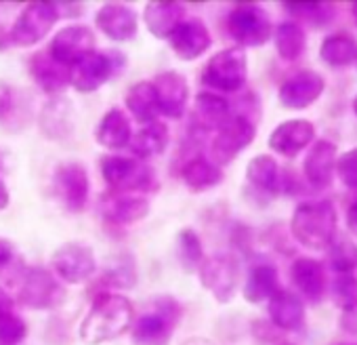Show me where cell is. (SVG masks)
Here are the masks:
<instances>
[{"label": "cell", "mask_w": 357, "mask_h": 345, "mask_svg": "<svg viewBox=\"0 0 357 345\" xmlns=\"http://www.w3.org/2000/svg\"><path fill=\"white\" fill-rule=\"evenodd\" d=\"M336 209L330 200H309L294 209L290 230L305 249L324 251L336 238Z\"/></svg>", "instance_id": "7a4b0ae2"}, {"label": "cell", "mask_w": 357, "mask_h": 345, "mask_svg": "<svg viewBox=\"0 0 357 345\" xmlns=\"http://www.w3.org/2000/svg\"><path fill=\"white\" fill-rule=\"evenodd\" d=\"M313 139H315L313 122H309L305 118H294V120H286L273 129V133L269 135V147L280 156L294 158L307 145H311Z\"/></svg>", "instance_id": "ac0fdd59"}, {"label": "cell", "mask_w": 357, "mask_h": 345, "mask_svg": "<svg viewBox=\"0 0 357 345\" xmlns=\"http://www.w3.org/2000/svg\"><path fill=\"white\" fill-rule=\"evenodd\" d=\"M269 318L280 330H301L305 326L303 299L292 291L278 288V293L269 299Z\"/></svg>", "instance_id": "7402d4cb"}, {"label": "cell", "mask_w": 357, "mask_h": 345, "mask_svg": "<svg viewBox=\"0 0 357 345\" xmlns=\"http://www.w3.org/2000/svg\"><path fill=\"white\" fill-rule=\"evenodd\" d=\"M66 301V288L45 267H28L20 282V303L32 309H53Z\"/></svg>", "instance_id": "52a82bcc"}, {"label": "cell", "mask_w": 357, "mask_h": 345, "mask_svg": "<svg viewBox=\"0 0 357 345\" xmlns=\"http://www.w3.org/2000/svg\"><path fill=\"white\" fill-rule=\"evenodd\" d=\"M7 207H9V190L3 182H0V211H5Z\"/></svg>", "instance_id": "7dc6e473"}, {"label": "cell", "mask_w": 357, "mask_h": 345, "mask_svg": "<svg viewBox=\"0 0 357 345\" xmlns=\"http://www.w3.org/2000/svg\"><path fill=\"white\" fill-rule=\"evenodd\" d=\"M248 61L242 47H229L213 55L202 72V82L221 93H236L246 85Z\"/></svg>", "instance_id": "277c9868"}, {"label": "cell", "mask_w": 357, "mask_h": 345, "mask_svg": "<svg viewBox=\"0 0 357 345\" xmlns=\"http://www.w3.org/2000/svg\"><path fill=\"white\" fill-rule=\"evenodd\" d=\"M59 13L55 3H30L11 28V43L17 47H34L57 24Z\"/></svg>", "instance_id": "30bf717a"}, {"label": "cell", "mask_w": 357, "mask_h": 345, "mask_svg": "<svg viewBox=\"0 0 357 345\" xmlns=\"http://www.w3.org/2000/svg\"><path fill=\"white\" fill-rule=\"evenodd\" d=\"M246 179L252 190L265 196H278L282 192V170L273 156L259 154L248 162Z\"/></svg>", "instance_id": "603a6c76"}, {"label": "cell", "mask_w": 357, "mask_h": 345, "mask_svg": "<svg viewBox=\"0 0 357 345\" xmlns=\"http://www.w3.org/2000/svg\"><path fill=\"white\" fill-rule=\"evenodd\" d=\"M126 108L139 122H145V124L155 122V116L160 112H158V103H155L153 85L147 80L132 85L126 93Z\"/></svg>", "instance_id": "e575fe53"}, {"label": "cell", "mask_w": 357, "mask_h": 345, "mask_svg": "<svg viewBox=\"0 0 357 345\" xmlns=\"http://www.w3.org/2000/svg\"><path fill=\"white\" fill-rule=\"evenodd\" d=\"M319 57L324 64H328L332 68L351 66L353 61H357V41L347 32L330 34L328 38L321 41Z\"/></svg>", "instance_id": "4dcf8cb0"}, {"label": "cell", "mask_w": 357, "mask_h": 345, "mask_svg": "<svg viewBox=\"0 0 357 345\" xmlns=\"http://www.w3.org/2000/svg\"><path fill=\"white\" fill-rule=\"evenodd\" d=\"M95 24L112 41H130L139 30L137 13L130 7L118 3L103 5L97 11Z\"/></svg>", "instance_id": "44dd1931"}, {"label": "cell", "mask_w": 357, "mask_h": 345, "mask_svg": "<svg viewBox=\"0 0 357 345\" xmlns=\"http://www.w3.org/2000/svg\"><path fill=\"white\" fill-rule=\"evenodd\" d=\"M353 112H355V116H357V95H355V99H353Z\"/></svg>", "instance_id": "681fc988"}, {"label": "cell", "mask_w": 357, "mask_h": 345, "mask_svg": "<svg viewBox=\"0 0 357 345\" xmlns=\"http://www.w3.org/2000/svg\"><path fill=\"white\" fill-rule=\"evenodd\" d=\"M95 51V34L91 28L86 26H68L63 30H59L51 45H49V55L66 66L72 68L74 64H78L82 57H86L89 53Z\"/></svg>", "instance_id": "4fadbf2b"}, {"label": "cell", "mask_w": 357, "mask_h": 345, "mask_svg": "<svg viewBox=\"0 0 357 345\" xmlns=\"http://www.w3.org/2000/svg\"><path fill=\"white\" fill-rule=\"evenodd\" d=\"M324 89H326V82L317 72L298 70L282 82L278 97L286 110H305L313 101L319 99Z\"/></svg>", "instance_id": "5bb4252c"}, {"label": "cell", "mask_w": 357, "mask_h": 345, "mask_svg": "<svg viewBox=\"0 0 357 345\" xmlns=\"http://www.w3.org/2000/svg\"><path fill=\"white\" fill-rule=\"evenodd\" d=\"M275 345H294V343H290V341H278Z\"/></svg>", "instance_id": "f907efd6"}, {"label": "cell", "mask_w": 357, "mask_h": 345, "mask_svg": "<svg viewBox=\"0 0 357 345\" xmlns=\"http://www.w3.org/2000/svg\"><path fill=\"white\" fill-rule=\"evenodd\" d=\"M351 15H353L355 24H357V3H353V7H351Z\"/></svg>", "instance_id": "c3c4849f"}, {"label": "cell", "mask_w": 357, "mask_h": 345, "mask_svg": "<svg viewBox=\"0 0 357 345\" xmlns=\"http://www.w3.org/2000/svg\"><path fill=\"white\" fill-rule=\"evenodd\" d=\"M229 118V103L217 93H198L194 103L192 120L202 133L219 131Z\"/></svg>", "instance_id": "484cf974"}, {"label": "cell", "mask_w": 357, "mask_h": 345, "mask_svg": "<svg viewBox=\"0 0 357 345\" xmlns=\"http://www.w3.org/2000/svg\"><path fill=\"white\" fill-rule=\"evenodd\" d=\"M15 263H17L15 247H13L9 240H3V238H0V278L7 276Z\"/></svg>", "instance_id": "7bdbcfd3"}, {"label": "cell", "mask_w": 357, "mask_h": 345, "mask_svg": "<svg viewBox=\"0 0 357 345\" xmlns=\"http://www.w3.org/2000/svg\"><path fill=\"white\" fill-rule=\"evenodd\" d=\"M53 270L70 284L86 282L95 270L97 261L93 249L80 242H66L53 253Z\"/></svg>", "instance_id": "7c38bea8"}, {"label": "cell", "mask_w": 357, "mask_h": 345, "mask_svg": "<svg viewBox=\"0 0 357 345\" xmlns=\"http://www.w3.org/2000/svg\"><path fill=\"white\" fill-rule=\"evenodd\" d=\"M101 175L109 188L120 192H151L155 188L153 168L139 158L105 156L101 160Z\"/></svg>", "instance_id": "3957f363"}, {"label": "cell", "mask_w": 357, "mask_h": 345, "mask_svg": "<svg viewBox=\"0 0 357 345\" xmlns=\"http://www.w3.org/2000/svg\"><path fill=\"white\" fill-rule=\"evenodd\" d=\"M28 335V326L26 322L15 316H3L0 318V345H20Z\"/></svg>", "instance_id": "60d3db41"}, {"label": "cell", "mask_w": 357, "mask_h": 345, "mask_svg": "<svg viewBox=\"0 0 357 345\" xmlns=\"http://www.w3.org/2000/svg\"><path fill=\"white\" fill-rule=\"evenodd\" d=\"M30 74L34 82L49 95H55L70 85V68L57 64L49 53H36L30 59Z\"/></svg>", "instance_id": "d4e9b609"}, {"label": "cell", "mask_w": 357, "mask_h": 345, "mask_svg": "<svg viewBox=\"0 0 357 345\" xmlns=\"http://www.w3.org/2000/svg\"><path fill=\"white\" fill-rule=\"evenodd\" d=\"M227 32L242 47H263L273 34V24L263 7L240 3L227 17Z\"/></svg>", "instance_id": "5b68a950"}, {"label": "cell", "mask_w": 357, "mask_h": 345, "mask_svg": "<svg viewBox=\"0 0 357 345\" xmlns=\"http://www.w3.org/2000/svg\"><path fill=\"white\" fill-rule=\"evenodd\" d=\"M328 263L336 274H353L357 270V244L347 238L334 240L330 247Z\"/></svg>", "instance_id": "8d00e7d4"}, {"label": "cell", "mask_w": 357, "mask_h": 345, "mask_svg": "<svg viewBox=\"0 0 357 345\" xmlns=\"http://www.w3.org/2000/svg\"><path fill=\"white\" fill-rule=\"evenodd\" d=\"M255 135L257 126L248 116H229L227 122L217 131V137L213 139V158L219 164H229L242 149H246L252 143Z\"/></svg>", "instance_id": "8fae6325"}, {"label": "cell", "mask_w": 357, "mask_h": 345, "mask_svg": "<svg viewBox=\"0 0 357 345\" xmlns=\"http://www.w3.org/2000/svg\"><path fill=\"white\" fill-rule=\"evenodd\" d=\"M280 288L278 270L271 263H259L248 272L246 284H244V299L248 303H261L265 299H271Z\"/></svg>", "instance_id": "f1b7e54d"}, {"label": "cell", "mask_w": 357, "mask_h": 345, "mask_svg": "<svg viewBox=\"0 0 357 345\" xmlns=\"http://www.w3.org/2000/svg\"><path fill=\"white\" fill-rule=\"evenodd\" d=\"M149 213V205L141 196H114L103 205V217L118 226L141 221Z\"/></svg>", "instance_id": "f546056e"}, {"label": "cell", "mask_w": 357, "mask_h": 345, "mask_svg": "<svg viewBox=\"0 0 357 345\" xmlns=\"http://www.w3.org/2000/svg\"><path fill=\"white\" fill-rule=\"evenodd\" d=\"M124 64L122 53L109 51V53H99L93 51L86 57H82L78 64L72 66L70 70V82L78 93H93L101 85H105L116 70Z\"/></svg>", "instance_id": "9c48e42d"}, {"label": "cell", "mask_w": 357, "mask_h": 345, "mask_svg": "<svg viewBox=\"0 0 357 345\" xmlns=\"http://www.w3.org/2000/svg\"><path fill=\"white\" fill-rule=\"evenodd\" d=\"M185 9L181 3H168V0H155L147 3L143 11V20L147 24V30L155 38H168L172 30L183 22Z\"/></svg>", "instance_id": "cb8c5ba5"}, {"label": "cell", "mask_w": 357, "mask_h": 345, "mask_svg": "<svg viewBox=\"0 0 357 345\" xmlns=\"http://www.w3.org/2000/svg\"><path fill=\"white\" fill-rule=\"evenodd\" d=\"M128 145L139 160L160 156L168 145V129H166V124L155 120V122L143 126L137 135H132Z\"/></svg>", "instance_id": "d6a6232c"}, {"label": "cell", "mask_w": 357, "mask_h": 345, "mask_svg": "<svg viewBox=\"0 0 357 345\" xmlns=\"http://www.w3.org/2000/svg\"><path fill=\"white\" fill-rule=\"evenodd\" d=\"M168 43L178 59L194 61L211 49L213 38L208 28L200 20H183L172 30Z\"/></svg>", "instance_id": "2e32d148"}, {"label": "cell", "mask_w": 357, "mask_h": 345, "mask_svg": "<svg viewBox=\"0 0 357 345\" xmlns=\"http://www.w3.org/2000/svg\"><path fill=\"white\" fill-rule=\"evenodd\" d=\"M347 228L353 236H357V200L347 211Z\"/></svg>", "instance_id": "bcb514c9"}, {"label": "cell", "mask_w": 357, "mask_h": 345, "mask_svg": "<svg viewBox=\"0 0 357 345\" xmlns=\"http://www.w3.org/2000/svg\"><path fill=\"white\" fill-rule=\"evenodd\" d=\"M336 172L347 188L357 190V147L336 158Z\"/></svg>", "instance_id": "b9f144b4"}, {"label": "cell", "mask_w": 357, "mask_h": 345, "mask_svg": "<svg viewBox=\"0 0 357 345\" xmlns=\"http://www.w3.org/2000/svg\"><path fill=\"white\" fill-rule=\"evenodd\" d=\"M151 85L155 91L158 112H162L168 118H181L190 97L188 80L178 72H160Z\"/></svg>", "instance_id": "e0dca14e"}, {"label": "cell", "mask_w": 357, "mask_h": 345, "mask_svg": "<svg viewBox=\"0 0 357 345\" xmlns=\"http://www.w3.org/2000/svg\"><path fill=\"white\" fill-rule=\"evenodd\" d=\"M178 316H181V309H178L174 299H158V307L143 314L132 324L135 345H168Z\"/></svg>", "instance_id": "8992f818"}, {"label": "cell", "mask_w": 357, "mask_h": 345, "mask_svg": "<svg viewBox=\"0 0 357 345\" xmlns=\"http://www.w3.org/2000/svg\"><path fill=\"white\" fill-rule=\"evenodd\" d=\"M105 278L120 288H130L137 280V272H135V263L128 255L118 257L105 272Z\"/></svg>", "instance_id": "ab89813d"}, {"label": "cell", "mask_w": 357, "mask_h": 345, "mask_svg": "<svg viewBox=\"0 0 357 345\" xmlns=\"http://www.w3.org/2000/svg\"><path fill=\"white\" fill-rule=\"evenodd\" d=\"M132 303L122 295H99L80 324V339L89 345L114 341L132 326Z\"/></svg>", "instance_id": "6da1fadb"}, {"label": "cell", "mask_w": 357, "mask_h": 345, "mask_svg": "<svg viewBox=\"0 0 357 345\" xmlns=\"http://www.w3.org/2000/svg\"><path fill=\"white\" fill-rule=\"evenodd\" d=\"M273 41H275L278 55L284 61H296L298 57H303V53L307 49V34H305L303 26L296 22L280 24L275 28Z\"/></svg>", "instance_id": "836d02e7"}, {"label": "cell", "mask_w": 357, "mask_h": 345, "mask_svg": "<svg viewBox=\"0 0 357 345\" xmlns=\"http://www.w3.org/2000/svg\"><path fill=\"white\" fill-rule=\"evenodd\" d=\"M132 131H130V122L126 118V114L122 110H109L101 122L97 124L95 131V139L99 145L107 147V149H122L130 143Z\"/></svg>", "instance_id": "83f0119b"}, {"label": "cell", "mask_w": 357, "mask_h": 345, "mask_svg": "<svg viewBox=\"0 0 357 345\" xmlns=\"http://www.w3.org/2000/svg\"><path fill=\"white\" fill-rule=\"evenodd\" d=\"M9 314H13V299L5 288H0V318Z\"/></svg>", "instance_id": "f6af8a7d"}, {"label": "cell", "mask_w": 357, "mask_h": 345, "mask_svg": "<svg viewBox=\"0 0 357 345\" xmlns=\"http://www.w3.org/2000/svg\"><path fill=\"white\" fill-rule=\"evenodd\" d=\"M330 295H332V301L342 311H355L357 309V276H353V274H338L332 280Z\"/></svg>", "instance_id": "f35d334b"}, {"label": "cell", "mask_w": 357, "mask_h": 345, "mask_svg": "<svg viewBox=\"0 0 357 345\" xmlns=\"http://www.w3.org/2000/svg\"><path fill=\"white\" fill-rule=\"evenodd\" d=\"M40 129L47 137L63 141L74 133V110L63 97H55L40 112Z\"/></svg>", "instance_id": "4316f807"}, {"label": "cell", "mask_w": 357, "mask_h": 345, "mask_svg": "<svg viewBox=\"0 0 357 345\" xmlns=\"http://www.w3.org/2000/svg\"><path fill=\"white\" fill-rule=\"evenodd\" d=\"M176 257L181 267L188 274H194L196 270H200L202 261H204V249L202 242L198 238V234L194 230H181L176 236Z\"/></svg>", "instance_id": "d590c367"}, {"label": "cell", "mask_w": 357, "mask_h": 345, "mask_svg": "<svg viewBox=\"0 0 357 345\" xmlns=\"http://www.w3.org/2000/svg\"><path fill=\"white\" fill-rule=\"evenodd\" d=\"M336 158H338V149L332 141L319 139L311 145L303 162V172L311 188L324 190L332 184L334 170H336Z\"/></svg>", "instance_id": "d6986e66"}, {"label": "cell", "mask_w": 357, "mask_h": 345, "mask_svg": "<svg viewBox=\"0 0 357 345\" xmlns=\"http://www.w3.org/2000/svg\"><path fill=\"white\" fill-rule=\"evenodd\" d=\"M200 280H202V286L206 291H211V295L217 301L227 303V301L234 299V295L238 291L240 263L229 253L211 255L200 265Z\"/></svg>", "instance_id": "ba28073f"}, {"label": "cell", "mask_w": 357, "mask_h": 345, "mask_svg": "<svg viewBox=\"0 0 357 345\" xmlns=\"http://www.w3.org/2000/svg\"><path fill=\"white\" fill-rule=\"evenodd\" d=\"M55 190L72 213H80L89 200V175L80 162H66L55 170Z\"/></svg>", "instance_id": "9a60e30c"}, {"label": "cell", "mask_w": 357, "mask_h": 345, "mask_svg": "<svg viewBox=\"0 0 357 345\" xmlns=\"http://www.w3.org/2000/svg\"><path fill=\"white\" fill-rule=\"evenodd\" d=\"M13 108V93L9 87L5 85H0V120H3Z\"/></svg>", "instance_id": "ee69618b"}, {"label": "cell", "mask_w": 357, "mask_h": 345, "mask_svg": "<svg viewBox=\"0 0 357 345\" xmlns=\"http://www.w3.org/2000/svg\"><path fill=\"white\" fill-rule=\"evenodd\" d=\"M284 7L313 28H321L334 17V7L328 3H284Z\"/></svg>", "instance_id": "74e56055"}, {"label": "cell", "mask_w": 357, "mask_h": 345, "mask_svg": "<svg viewBox=\"0 0 357 345\" xmlns=\"http://www.w3.org/2000/svg\"><path fill=\"white\" fill-rule=\"evenodd\" d=\"M290 280L294 288L309 301V303H321L328 291L326 270L317 259L311 257H296L290 265Z\"/></svg>", "instance_id": "ffe728a7"}, {"label": "cell", "mask_w": 357, "mask_h": 345, "mask_svg": "<svg viewBox=\"0 0 357 345\" xmlns=\"http://www.w3.org/2000/svg\"><path fill=\"white\" fill-rule=\"evenodd\" d=\"M221 179H223L221 168L202 156L192 158L183 166V182L192 192H206V190L219 186Z\"/></svg>", "instance_id": "1f68e13d"}]
</instances>
